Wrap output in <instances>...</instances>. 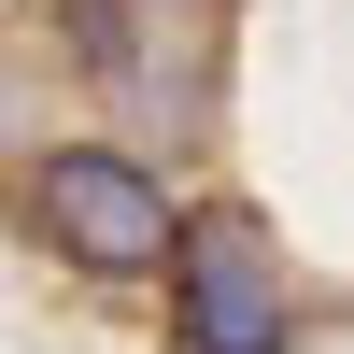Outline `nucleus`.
<instances>
[{
  "label": "nucleus",
  "mask_w": 354,
  "mask_h": 354,
  "mask_svg": "<svg viewBox=\"0 0 354 354\" xmlns=\"http://www.w3.org/2000/svg\"><path fill=\"white\" fill-rule=\"evenodd\" d=\"M15 170H28V227H43L85 283H156L170 270L185 198H170L156 156H128V142H43V156H15Z\"/></svg>",
  "instance_id": "f257e3e1"
},
{
  "label": "nucleus",
  "mask_w": 354,
  "mask_h": 354,
  "mask_svg": "<svg viewBox=\"0 0 354 354\" xmlns=\"http://www.w3.org/2000/svg\"><path fill=\"white\" fill-rule=\"evenodd\" d=\"M128 15H142V28H213L227 0H128Z\"/></svg>",
  "instance_id": "7ed1b4c3"
},
{
  "label": "nucleus",
  "mask_w": 354,
  "mask_h": 354,
  "mask_svg": "<svg viewBox=\"0 0 354 354\" xmlns=\"http://www.w3.org/2000/svg\"><path fill=\"white\" fill-rule=\"evenodd\" d=\"M170 340L185 354H283L298 340V283H283L270 227L241 198H213V213L170 227Z\"/></svg>",
  "instance_id": "f03ea898"
}]
</instances>
